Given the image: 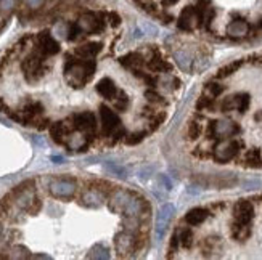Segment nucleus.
<instances>
[{"label": "nucleus", "instance_id": "9d476101", "mask_svg": "<svg viewBox=\"0 0 262 260\" xmlns=\"http://www.w3.org/2000/svg\"><path fill=\"white\" fill-rule=\"evenodd\" d=\"M151 214V205L143 198H137V194L131 199V203L127 204V207L124 210L126 217H138L140 220L147 219V217Z\"/></svg>", "mask_w": 262, "mask_h": 260}, {"label": "nucleus", "instance_id": "4468645a", "mask_svg": "<svg viewBox=\"0 0 262 260\" xmlns=\"http://www.w3.org/2000/svg\"><path fill=\"white\" fill-rule=\"evenodd\" d=\"M108 191H110V186L98 188V185H97L94 188H89L82 196V204L85 207H92V209L100 207L101 203H103V199L106 198V194H108Z\"/></svg>", "mask_w": 262, "mask_h": 260}, {"label": "nucleus", "instance_id": "7ed1b4c3", "mask_svg": "<svg viewBox=\"0 0 262 260\" xmlns=\"http://www.w3.org/2000/svg\"><path fill=\"white\" fill-rule=\"evenodd\" d=\"M77 26L81 28L82 34H97L105 29V16L97 15V13H84L79 16V19L76 21Z\"/></svg>", "mask_w": 262, "mask_h": 260}, {"label": "nucleus", "instance_id": "ea45409f", "mask_svg": "<svg viewBox=\"0 0 262 260\" xmlns=\"http://www.w3.org/2000/svg\"><path fill=\"white\" fill-rule=\"evenodd\" d=\"M127 106H129V98H127L124 93H121L119 98L114 100V108L117 111H124L127 110Z\"/></svg>", "mask_w": 262, "mask_h": 260}, {"label": "nucleus", "instance_id": "9b49d317", "mask_svg": "<svg viewBox=\"0 0 262 260\" xmlns=\"http://www.w3.org/2000/svg\"><path fill=\"white\" fill-rule=\"evenodd\" d=\"M135 242H137L135 233H131V231L124 230L116 236L114 247H116V251L119 256H129L131 252H135Z\"/></svg>", "mask_w": 262, "mask_h": 260}, {"label": "nucleus", "instance_id": "2f4dec72", "mask_svg": "<svg viewBox=\"0 0 262 260\" xmlns=\"http://www.w3.org/2000/svg\"><path fill=\"white\" fill-rule=\"evenodd\" d=\"M140 228V219L138 217H126L124 220V230L131 233H137Z\"/></svg>", "mask_w": 262, "mask_h": 260}, {"label": "nucleus", "instance_id": "f8f14e48", "mask_svg": "<svg viewBox=\"0 0 262 260\" xmlns=\"http://www.w3.org/2000/svg\"><path fill=\"white\" fill-rule=\"evenodd\" d=\"M238 132H240V127L232 121H216L212 122L209 127L211 138H228Z\"/></svg>", "mask_w": 262, "mask_h": 260}, {"label": "nucleus", "instance_id": "a878e982", "mask_svg": "<svg viewBox=\"0 0 262 260\" xmlns=\"http://www.w3.org/2000/svg\"><path fill=\"white\" fill-rule=\"evenodd\" d=\"M246 164L251 167H261L262 166V158H261V151L259 149H251L246 153Z\"/></svg>", "mask_w": 262, "mask_h": 260}, {"label": "nucleus", "instance_id": "5701e85b", "mask_svg": "<svg viewBox=\"0 0 262 260\" xmlns=\"http://www.w3.org/2000/svg\"><path fill=\"white\" fill-rule=\"evenodd\" d=\"M251 235V228L249 223H240V222L235 220V223L232 225V236L237 241H244L248 240Z\"/></svg>", "mask_w": 262, "mask_h": 260}, {"label": "nucleus", "instance_id": "412c9836", "mask_svg": "<svg viewBox=\"0 0 262 260\" xmlns=\"http://www.w3.org/2000/svg\"><path fill=\"white\" fill-rule=\"evenodd\" d=\"M207 215H209V212H207L206 209H203V207H195V209H191L187 212L185 215V222L188 225H201L203 222H205L207 219Z\"/></svg>", "mask_w": 262, "mask_h": 260}, {"label": "nucleus", "instance_id": "c756f323", "mask_svg": "<svg viewBox=\"0 0 262 260\" xmlns=\"http://www.w3.org/2000/svg\"><path fill=\"white\" fill-rule=\"evenodd\" d=\"M179 240H180V244L182 246L188 249V247H191V244H193V233H191V230H188V228L180 230Z\"/></svg>", "mask_w": 262, "mask_h": 260}, {"label": "nucleus", "instance_id": "7c9ffc66", "mask_svg": "<svg viewBox=\"0 0 262 260\" xmlns=\"http://www.w3.org/2000/svg\"><path fill=\"white\" fill-rule=\"evenodd\" d=\"M203 129H201V124L198 121H191L188 122V129H187V135H188L190 140H196L198 137L201 135Z\"/></svg>", "mask_w": 262, "mask_h": 260}, {"label": "nucleus", "instance_id": "aec40b11", "mask_svg": "<svg viewBox=\"0 0 262 260\" xmlns=\"http://www.w3.org/2000/svg\"><path fill=\"white\" fill-rule=\"evenodd\" d=\"M97 92L101 96H103V98L111 100V98H114V96H116L117 89H116V85L113 84V80L108 79V77H103L97 84Z\"/></svg>", "mask_w": 262, "mask_h": 260}, {"label": "nucleus", "instance_id": "4be33fe9", "mask_svg": "<svg viewBox=\"0 0 262 260\" xmlns=\"http://www.w3.org/2000/svg\"><path fill=\"white\" fill-rule=\"evenodd\" d=\"M100 50H101V43L89 42V43H85V45H81L76 48V55H79L81 58H94Z\"/></svg>", "mask_w": 262, "mask_h": 260}, {"label": "nucleus", "instance_id": "8fccbe9b", "mask_svg": "<svg viewBox=\"0 0 262 260\" xmlns=\"http://www.w3.org/2000/svg\"><path fill=\"white\" fill-rule=\"evenodd\" d=\"M175 2H179V0H163V5H174Z\"/></svg>", "mask_w": 262, "mask_h": 260}, {"label": "nucleus", "instance_id": "0eeeda50", "mask_svg": "<svg viewBox=\"0 0 262 260\" xmlns=\"http://www.w3.org/2000/svg\"><path fill=\"white\" fill-rule=\"evenodd\" d=\"M49 189L53 198L66 199L71 198L76 193V182L71 180V178H56V180H53L50 183Z\"/></svg>", "mask_w": 262, "mask_h": 260}, {"label": "nucleus", "instance_id": "cd10ccee", "mask_svg": "<svg viewBox=\"0 0 262 260\" xmlns=\"http://www.w3.org/2000/svg\"><path fill=\"white\" fill-rule=\"evenodd\" d=\"M175 63L179 64V68L182 69V71L187 73L190 69V63H191L190 55H188V53H185V52H177V53H175Z\"/></svg>", "mask_w": 262, "mask_h": 260}, {"label": "nucleus", "instance_id": "1a4fd4ad", "mask_svg": "<svg viewBox=\"0 0 262 260\" xmlns=\"http://www.w3.org/2000/svg\"><path fill=\"white\" fill-rule=\"evenodd\" d=\"M73 126L79 132L84 133H95V129H97V117H95L94 112L85 111V112H77L71 117Z\"/></svg>", "mask_w": 262, "mask_h": 260}, {"label": "nucleus", "instance_id": "09e8293b", "mask_svg": "<svg viewBox=\"0 0 262 260\" xmlns=\"http://www.w3.org/2000/svg\"><path fill=\"white\" fill-rule=\"evenodd\" d=\"M145 29L148 31V32H151V34L154 36V34H156V28H154V26L153 24H145Z\"/></svg>", "mask_w": 262, "mask_h": 260}, {"label": "nucleus", "instance_id": "b1692460", "mask_svg": "<svg viewBox=\"0 0 262 260\" xmlns=\"http://www.w3.org/2000/svg\"><path fill=\"white\" fill-rule=\"evenodd\" d=\"M148 69H150V71H153V73H170V71H172V64L164 61V59H161L156 55L154 58L150 59Z\"/></svg>", "mask_w": 262, "mask_h": 260}, {"label": "nucleus", "instance_id": "58836bf2", "mask_svg": "<svg viewBox=\"0 0 262 260\" xmlns=\"http://www.w3.org/2000/svg\"><path fill=\"white\" fill-rule=\"evenodd\" d=\"M221 110H222L224 112H228V111L237 110V98H235V96H228V98H225V100L222 101Z\"/></svg>", "mask_w": 262, "mask_h": 260}, {"label": "nucleus", "instance_id": "f704fd0d", "mask_svg": "<svg viewBox=\"0 0 262 260\" xmlns=\"http://www.w3.org/2000/svg\"><path fill=\"white\" fill-rule=\"evenodd\" d=\"M222 92H224V87L217 82H211L206 87V93H207V96H211V98H216V96L221 95Z\"/></svg>", "mask_w": 262, "mask_h": 260}, {"label": "nucleus", "instance_id": "f3484780", "mask_svg": "<svg viewBox=\"0 0 262 260\" xmlns=\"http://www.w3.org/2000/svg\"><path fill=\"white\" fill-rule=\"evenodd\" d=\"M249 31H251L249 23L242 18H235L227 26V36L232 37V39H243V37L249 34Z\"/></svg>", "mask_w": 262, "mask_h": 260}, {"label": "nucleus", "instance_id": "e433bc0d", "mask_svg": "<svg viewBox=\"0 0 262 260\" xmlns=\"http://www.w3.org/2000/svg\"><path fill=\"white\" fill-rule=\"evenodd\" d=\"M81 34H82V31H81V28L77 26V23L68 24V31H66V39H68V40H76Z\"/></svg>", "mask_w": 262, "mask_h": 260}, {"label": "nucleus", "instance_id": "393cba45", "mask_svg": "<svg viewBox=\"0 0 262 260\" xmlns=\"http://www.w3.org/2000/svg\"><path fill=\"white\" fill-rule=\"evenodd\" d=\"M242 64H243L242 59H237V61H232V63L225 64V66L221 68L217 71V79H224V77H228V75H232L233 73H237L238 69L242 68Z\"/></svg>", "mask_w": 262, "mask_h": 260}, {"label": "nucleus", "instance_id": "39448f33", "mask_svg": "<svg viewBox=\"0 0 262 260\" xmlns=\"http://www.w3.org/2000/svg\"><path fill=\"white\" fill-rule=\"evenodd\" d=\"M201 26V12L198 7H185L177 19V28L180 31H193Z\"/></svg>", "mask_w": 262, "mask_h": 260}, {"label": "nucleus", "instance_id": "bb28decb", "mask_svg": "<svg viewBox=\"0 0 262 260\" xmlns=\"http://www.w3.org/2000/svg\"><path fill=\"white\" fill-rule=\"evenodd\" d=\"M110 251L106 249L103 244H97L95 247H92V251L87 254V259H110Z\"/></svg>", "mask_w": 262, "mask_h": 260}, {"label": "nucleus", "instance_id": "a19ab883", "mask_svg": "<svg viewBox=\"0 0 262 260\" xmlns=\"http://www.w3.org/2000/svg\"><path fill=\"white\" fill-rule=\"evenodd\" d=\"M145 96H147V100L151 101V103H163V96L154 90H147Z\"/></svg>", "mask_w": 262, "mask_h": 260}, {"label": "nucleus", "instance_id": "c9c22d12", "mask_svg": "<svg viewBox=\"0 0 262 260\" xmlns=\"http://www.w3.org/2000/svg\"><path fill=\"white\" fill-rule=\"evenodd\" d=\"M145 135H147V130L133 132V133L127 135V137H126V143H127V145H137V143H140L143 138H145Z\"/></svg>", "mask_w": 262, "mask_h": 260}, {"label": "nucleus", "instance_id": "4c0bfd02", "mask_svg": "<svg viewBox=\"0 0 262 260\" xmlns=\"http://www.w3.org/2000/svg\"><path fill=\"white\" fill-rule=\"evenodd\" d=\"M235 98H237V110L240 112H244L248 110V106H249V95L248 93H242V95L235 96Z\"/></svg>", "mask_w": 262, "mask_h": 260}, {"label": "nucleus", "instance_id": "a211bd4d", "mask_svg": "<svg viewBox=\"0 0 262 260\" xmlns=\"http://www.w3.org/2000/svg\"><path fill=\"white\" fill-rule=\"evenodd\" d=\"M233 217L240 223H249L254 217V207L249 201H238L233 207Z\"/></svg>", "mask_w": 262, "mask_h": 260}, {"label": "nucleus", "instance_id": "603ef678", "mask_svg": "<svg viewBox=\"0 0 262 260\" xmlns=\"http://www.w3.org/2000/svg\"><path fill=\"white\" fill-rule=\"evenodd\" d=\"M261 28H262V21H261Z\"/></svg>", "mask_w": 262, "mask_h": 260}, {"label": "nucleus", "instance_id": "79ce46f5", "mask_svg": "<svg viewBox=\"0 0 262 260\" xmlns=\"http://www.w3.org/2000/svg\"><path fill=\"white\" fill-rule=\"evenodd\" d=\"M106 169H108L110 172H113L114 175H117V177H126V169H122V167H119V166H114V164H111V166H106Z\"/></svg>", "mask_w": 262, "mask_h": 260}, {"label": "nucleus", "instance_id": "6e6552de", "mask_svg": "<svg viewBox=\"0 0 262 260\" xmlns=\"http://www.w3.org/2000/svg\"><path fill=\"white\" fill-rule=\"evenodd\" d=\"M100 121H101V132H103L105 137H110V135L121 126L119 116L105 105L100 106Z\"/></svg>", "mask_w": 262, "mask_h": 260}, {"label": "nucleus", "instance_id": "473e14b6", "mask_svg": "<svg viewBox=\"0 0 262 260\" xmlns=\"http://www.w3.org/2000/svg\"><path fill=\"white\" fill-rule=\"evenodd\" d=\"M17 7V0H0V16H8Z\"/></svg>", "mask_w": 262, "mask_h": 260}, {"label": "nucleus", "instance_id": "49530a36", "mask_svg": "<svg viewBox=\"0 0 262 260\" xmlns=\"http://www.w3.org/2000/svg\"><path fill=\"white\" fill-rule=\"evenodd\" d=\"M159 180H161V183H164L166 188H168V189L172 188V183H170V180H169V178L166 177V175H161V177H159Z\"/></svg>", "mask_w": 262, "mask_h": 260}, {"label": "nucleus", "instance_id": "6ab92c4d", "mask_svg": "<svg viewBox=\"0 0 262 260\" xmlns=\"http://www.w3.org/2000/svg\"><path fill=\"white\" fill-rule=\"evenodd\" d=\"M119 63L122 64L124 68L127 69H140L143 66V56H142V53H137V52H132V53H127V55L124 56H121L119 58Z\"/></svg>", "mask_w": 262, "mask_h": 260}, {"label": "nucleus", "instance_id": "3c124183", "mask_svg": "<svg viewBox=\"0 0 262 260\" xmlns=\"http://www.w3.org/2000/svg\"><path fill=\"white\" fill-rule=\"evenodd\" d=\"M2 233H3V226H2V222H0V236H2Z\"/></svg>", "mask_w": 262, "mask_h": 260}, {"label": "nucleus", "instance_id": "c03bdc74", "mask_svg": "<svg viewBox=\"0 0 262 260\" xmlns=\"http://www.w3.org/2000/svg\"><path fill=\"white\" fill-rule=\"evenodd\" d=\"M106 19L110 21L111 26H119L121 24V16L117 13H113V12L108 13V15H106Z\"/></svg>", "mask_w": 262, "mask_h": 260}, {"label": "nucleus", "instance_id": "ddd939ff", "mask_svg": "<svg viewBox=\"0 0 262 260\" xmlns=\"http://www.w3.org/2000/svg\"><path fill=\"white\" fill-rule=\"evenodd\" d=\"M195 180L203 186H214V188H230L233 185H237V177L233 175H211V177H201L195 178Z\"/></svg>", "mask_w": 262, "mask_h": 260}, {"label": "nucleus", "instance_id": "f03ea898", "mask_svg": "<svg viewBox=\"0 0 262 260\" xmlns=\"http://www.w3.org/2000/svg\"><path fill=\"white\" fill-rule=\"evenodd\" d=\"M44 53H42L39 48L34 50L31 55L24 58L23 64H21V69L24 73V77L29 80V82H34V80H39L42 75H44Z\"/></svg>", "mask_w": 262, "mask_h": 260}, {"label": "nucleus", "instance_id": "dca6fc26", "mask_svg": "<svg viewBox=\"0 0 262 260\" xmlns=\"http://www.w3.org/2000/svg\"><path fill=\"white\" fill-rule=\"evenodd\" d=\"M174 212H175V209H174L172 204L166 203V204L161 205V209H159L158 217H156V238L158 240H161V236L164 235V231H166V228H168V225H169L170 219H172Z\"/></svg>", "mask_w": 262, "mask_h": 260}, {"label": "nucleus", "instance_id": "20e7f679", "mask_svg": "<svg viewBox=\"0 0 262 260\" xmlns=\"http://www.w3.org/2000/svg\"><path fill=\"white\" fill-rule=\"evenodd\" d=\"M214 151V159L217 162H228L232 161L240 151V143L237 140H221L216 146L212 148Z\"/></svg>", "mask_w": 262, "mask_h": 260}, {"label": "nucleus", "instance_id": "2eb2a0df", "mask_svg": "<svg viewBox=\"0 0 262 260\" xmlns=\"http://www.w3.org/2000/svg\"><path fill=\"white\" fill-rule=\"evenodd\" d=\"M37 47L39 50L44 53L45 56H52L56 55L60 52V43L52 37L49 31H42L39 36H37Z\"/></svg>", "mask_w": 262, "mask_h": 260}, {"label": "nucleus", "instance_id": "de8ad7c7", "mask_svg": "<svg viewBox=\"0 0 262 260\" xmlns=\"http://www.w3.org/2000/svg\"><path fill=\"white\" fill-rule=\"evenodd\" d=\"M52 161L55 162V164H63L65 158H61V156H52Z\"/></svg>", "mask_w": 262, "mask_h": 260}, {"label": "nucleus", "instance_id": "423d86ee", "mask_svg": "<svg viewBox=\"0 0 262 260\" xmlns=\"http://www.w3.org/2000/svg\"><path fill=\"white\" fill-rule=\"evenodd\" d=\"M135 196V193L126 188H117L114 191H111L110 196V209L114 214H124L127 204L131 203V199Z\"/></svg>", "mask_w": 262, "mask_h": 260}, {"label": "nucleus", "instance_id": "37998d69", "mask_svg": "<svg viewBox=\"0 0 262 260\" xmlns=\"http://www.w3.org/2000/svg\"><path fill=\"white\" fill-rule=\"evenodd\" d=\"M24 3H26V7H28V8L37 10V8H40L42 5L45 3V0H24Z\"/></svg>", "mask_w": 262, "mask_h": 260}, {"label": "nucleus", "instance_id": "a18cd8bd", "mask_svg": "<svg viewBox=\"0 0 262 260\" xmlns=\"http://www.w3.org/2000/svg\"><path fill=\"white\" fill-rule=\"evenodd\" d=\"M132 34H133V39H142V37H143V31L140 28H133Z\"/></svg>", "mask_w": 262, "mask_h": 260}, {"label": "nucleus", "instance_id": "c85d7f7f", "mask_svg": "<svg viewBox=\"0 0 262 260\" xmlns=\"http://www.w3.org/2000/svg\"><path fill=\"white\" fill-rule=\"evenodd\" d=\"M161 84L166 90H174V89H179L180 87V80L177 77H174V75L166 73L164 77H161Z\"/></svg>", "mask_w": 262, "mask_h": 260}, {"label": "nucleus", "instance_id": "f257e3e1", "mask_svg": "<svg viewBox=\"0 0 262 260\" xmlns=\"http://www.w3.org/2000/svg\"><path fill=\"white\" fill-rule=\"evenodd\" d=\"M95 69H97V63L90 58H68L65 64V77L74 89H81L95 74Z\"/></svg>", "mask_w": 262, "mask_h": 260}, {"label": "nucleus", "instance_id": "72a5a7b5", "mask_svg": "<svg viewBox=\"0 0 262 260\" xmlns=\"http://www.w3.org/2000/svg\"><path fill=\"white\" fill-rule=\"evenodd\" d=\"M196 108L198 110H214V98H211V96L207 95H203L198 98L196 101Z\"/></svg>", "mask_w": 262, "mask_h": 260}]
</instances>
